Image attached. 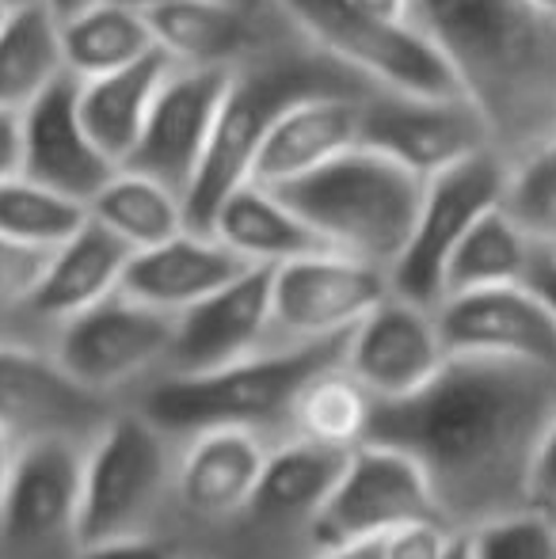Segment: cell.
<instances>
[{"label":"cell","instance_id":"cell-35","mask_svg":"<svg viewBox=\"0 0 556 559\" xmlns=\"http://www.w3.org/2000/svg\"><path fill=\"white\" fill-rule=\"evenodd\" d=\"M46 255H50V251L23 248V243H12L0 236V320L23 317V312H27V301L38 286Z\"/></svg>","mask_w":556,"mask_h":559},{"label":"cell","instance_id":"cell-28","mask_svg":"<svg viewBox=\"0 0 556 559\" xmlns=\"http://www.w3.org/2000/svg\"><path fill=\"white\" fill-rule=\"evenodd\" d=\"M61 53L76 81L111 73L156 50L153 23L127 0H92L76 12L61 15Z\"/></svg>","mask_w":556,"mask_h":559},{"label":"cell","instance_id":"cell-26","mask_svg":"<svg viewBox=\"0 0 556 559\" xmlns=\"http://www.w3.org/2000/svg\"><path fill=\"white\" fill-rule=\"evenodd\" d=\"M168 69H171V58L156 46L153 53L130 61V66L88 76V81H76V107H81L84 126H88L96 145L104 148L119 168L130 156V148H134L141 122H145V115H149V107H153Z\"/></svg>","mask_w":556,"mask_h":559},{"label":"cell","instance_id":"cell-25","mask_svg":"<svg viewBox=\"0 0 556 559\" xmlns=\"http://www.w3.org/2000/svg\"><path fill=\"white\" fill-rule=\"evenodd\" d=\"M225 248L237 251L252 266H282L289 259L324 251V240L297 217V210L268 183H240L225 194L210 217V228Z\"/></svg>","mask_w":556,"mask_h":559},{"label":"cell","instance_id":"cell-23","mask_svg":"<svg viewBox=\"0 0 556 559\" xmlns=\"http://www.w3.org/2000/svg\"><path fill=\"white\" fill-rule=\"evenodd\" d=\"M130 255L134 251L119 236L107 233L104 225H96L88 217L66 243H58L46 255V266L38 274V286L31 294L23 317L31 324L46 328V332H54L69 317H76V312L111 297L122 286Z\"/></svg>","mask_w":556,"mask_h":559},{"label":"cell","instance_id":"cell-9","mask_svg":"<svg viewBox=\"0 0 556 559\" xmlns=\"http://www.w3.org/2000/svg\"><path fill=\"white\" fill-rule=\"evenodd\" d=\"M271 442L240 427H210L184 438L176 456L168 533L187 559H206L248 510Z\"/></svg>","mask_w":556,"mask_h":559},{"label":"cell","instance_id":"cell-12","mask_svg":"<svg viewBox=\"0 0 556 559\" xmlns=\"http://www.w3.org/2000/svg\"><path fill=\"white\" fill-rule=\"evenodd\" d=\"M423 518H438V502L419 464L386 442H363L343 461L309 537L317 556H324L378 545L386 533Z\"/></svg>","mask_w":556,"mask_h":559},{"label":"cell","instance_id":"cell-3","mask_svg":"<svg viewBox=\"0 0 556 559\" xmlns=\"http://www.w3.org/2000/svg\"><path fill=\"white\" fill-rule=\"evenodd\" d=\"M328 92L363 96V92H370V84L335 58H328L320 46H312L301 27L286 43L271 46V50L256 53L245 66L233 69L225 81L222 111H217L214 133H210L202 168L184 194L187 228L206 233L210 217L222 206L225 194H233L240 183L252 179L256 156H260L271 126L294 104L309 96H328Z\"/></svg>","mask_w":556,"mask_h":559},{"label":"cell","instance_id":"cell-50","mask_svg":"<svg viewBox=\"0 0 556 559\" xmlns=\"http://www.w3.org/2000/svg\"><path fill=\"white\" fill-rule=\"evenodd\" d=\"M553 518H556V514H553Z\"/></svg>","mask_w":556,"mask_h":559},{"label":"cell","instance_id":"cell-22","mask_svg":"<svg viewBox=\"0 0 556 559\" xmlns=\"http://www.w3.org/2000/svg\"><path fill=\"white\" fill-rule=\"evenodd\" d=\"M248 266L252 263H245L237 251L225 248L214 233L184 228L164 243L134 251L119 289L134 301L149 305V309L179 317L184 309L199 305L202 297L217 294L233 278H240Z\"/></svg>","mask_w":556,"mask_h":559},{"label":"cell","instance_id":"cell-13","mask_svg":"<svg viewBox=\"0 0 556 559\" xmlns=\"http://www.w3.org/2000/svg\"><path fill=\"white\" fill-rule=\"evenodd\" d=\"M389 294L386 266L332 248L271 266V346L347 335Z\"/></svg>","mask_w":556,"mask_h":559},{"label":"cell","instance_id":"cell-21","mask_svg":"<svg viewBox=\"0 0 556 559\" xmlns=\"http://www.w3.org/2000/svg\"><path fill=\"white\" fill-rule=\"evenodd\" d=\"M23 176L69 194L88 206L96 191L119 171V164L96 145L76 107V76H61L58 84L31 99L20 111Z\"/></svg>","mask_w":556,"mask_h":559},{"label":"cell","instance_id":"cell-47","mask_svg":"<svg viewBox=\"0 0 556 559\" xmlns=\"http://www.w3.org/2000/svg\"><path fill=\"white\" fill-rule=\"evenodd\" d=\"M537 8H545V12H553L556 15V0H534Z\"/></svg>","mask_w":556,"mask_h":559},{"label":"cell","instance_id":"cell-44","mask_svg":"<svg viewBox=\"0 0 556 559\" xmlns=\"http://www.w3.org/2000/svg\"><path fill=\"white\" fill-rule=\"evenodd\" d=\"M127 4L141 8V12H153V8H171V4H206V0H127Z\"/></svg>","mask_w":556,"mask_h":559},{"label":"cell","instance_id":"cell-49","mask_svg":"<svg viewBox=\"0 0 556 559\" xmlns=\"http://www.w3.org/2000/svg\"><path fill=\"white\" fill-rule=\"evenodd\" d=\"M8 4H27V0H8Z\"/></svg>","mask_w":556,"mask_h":559},{"label":"cell","instance_id":"cell-29","mask_svg":"<svg viewBox=\"0 0 556 559\" xmlns=\"http://www.w3.org/2000/svg\"><path fill=\"white\" fill-rule=\"evenodd\" d=\"M537 243L511 222V214L499 206H492L481 217L461 243L453 248L450 263L442 274V297L450 294H469V289H492V286H519L527 282L530 266L537 259ZM438 297V301H442Z\"/></svg>","mask_w":556,"mask_h":559},{"label":"cell","instance_id":"cell-39","mask_svg":"<svg viewBox=\"0 0 556 559\" xmlns=\"http://www.w3.org/2000/svg\"><path fill=\"white\" fill-rule=\"evenodd\" d=\"M23 168V141H20V111L0 107V183L20 176Z\"/></svg>","mask_w":556,"mask_h":559},{"label":"cell","instance_id":"cell-11","mask_svg":"<svg viewBox=\"0 0 556 559\" xmlns=\"http://www.w3.org/2000/svg\"><path fill=\"white\" fill-rule=\"evenodd\" d=\"M507 160L496 148H476L465 160L423 179L419 210L409 243L389 266V289L416 305L435 309L442 297V274L453 248L492 206L504 202Z\"/></svg>","mask_w":556,"mask_h":559},{"label":"cell","instance_id":"cell-2","mask_svg":"<svg viewBox=\"0 0 556 559\" xmlns=\"http://www.w3.org/2000/svg\"><path fill=\"white\" fill-rule=\"evenodd\" d=\"M507 164L556 138V15L534 0H412Z\"/></svg>","mask_w":556,"mask_h":559},{"label":"cell","instance_id":"cell-34","mask_svg":"<svg viewBox=\"0 0 556 559\" xmlns=\"http://www.w3.org/2000/svg\"><path fill=\"white\" fill-rule=\"evenodd\" d=\"M473 559H556V518L537 507L499 514L469 530Z\"/></svg>","mask_w":556,"mask_h":559},{"label":"cell","instance_id":"cell-46","mask_svg":"<svg viewBox=\"0 0 556 559\" xmlns=\"http://www.w3.org/2000/svg\"><path fill=\"white\" fill-rule=\"evenodd\" d=\"M12 449H15V438H8L4 430H0V479H4L8 461H12Z\"/></svg>","mask_w":556,"mask_h":559},{"label":"cell","instance_id":"cell-41","mask_svg":"<svg viewBox=\"0 0 556 559\" xmlns=\"http://www.w3.org/2000/svg\"><path fill=\"white\" fill-rule=\"evenodd\" d=\"M363 12L378 15V20L389 23H416L412 20V0H355Z\"/></svg>","mask_w":556,"mask_h":559},{"label":"cell","instance_id":"cell-19","mask_svg":"<svg viewBox=\"0 0 556 559\" xmlns=\"http://www.w3.org/2000/svg\"><path fill=\"white\" fill-rule=\"evenodd\" d=\"M435 320L446 354L534 361L556 369V324L527 282L450 294L435 305Z\"/></svg>","mask_w":556,"mask_h":559},{"label":"cell","instance_id":"cell-33","mask_svg":"<svg viewBox=\"0 0 556 559\" xmlns=\"http://www.w3.org/2000/svg\"><path fill=\"white\" fill-rule=\"evenodd\" d=\"M504 210L545 251H556V138L507 164Z\"/></svg>","mask_w":556,"mask_h":559},{"label":"cell","instance_id":"cell-42","mask_svg":"<svg viewBox=\"0 0 556 559\" xmlns=\"http://www.w3.org/2000/svg\"><path fill=\"white\" fill-rule=\"evenodd\" d=\"M442 559H473V545H469V533H453L450 545H446Z\"/></svg>","mask_w":556,"mask_h":559},{"label":"cell","instance_id":"cell-32","mask_svg":"<svg viewBox=\"0 0 556 559\" xmlns=\"http://www.w3.org/2000/svg\"><path fill=\"white\" fill-rule=\"evenodd\" d=\"M88 222V206L31 176H12L0 183V236L23 248L54 251Z\"/></svg>","mask_w":556,"mask_h":559},{"label":"cell","instance_id":"cell-27","mask_svg":"<svg viewBox=\"0 0 556 559\" xmlns=\"http://www.w3.org/2000/svg\"><path fill=\"white\" fill-rule=\"evenodd\" d=\"M61 76H69V69L54 8L46 0L12 4L0 23V107L23 111Z\"/></svg>","mask_w":556,"mask_h":559},{"label":"cell","instance_id":"cell-24","mask_svg":"<svg viewBox=\"0 0 556 559\" xmlns=\"http://www.w3.org/2000/svg\"><path fill=\"white\" fill-rule=\"evenodd\" d=\"M363 96L328 92V96H309L289 107L260 145L252 168L256 183L282 187L289 179H301L305 171L320 168L332 156L355 148L358 126H363Z\"/></svg>","mask_w":556,"mask_h":559},{"label":"cell","instance_id":"cell-20","mask_svg":"<svg viewBox=\"0 0 556 559\" xmlns=\"http://www.w3.org/2000/svg\"><path fill=\"white\" fill-rule=\"evenodd\" d=\"M271 346V266L240 278L176 317L164 373H210Z\"/></svg>","mask_w":556,"mask_h":559},{"label":"cell","instance_id":"cell-6","mask_svg":"<svg viewBox=\"0 0 556 559\" xmlns=\"http://www.w3.org/2000/svg\"><path fill=\"white\" fill-rule=\"evenodd\" d=\"M179 438L130 404L88 438L81 472V545L127 533H164L171 514Z\"/></svg>","mask_w":556,"mask_h":559},{"label":"cell","instance_id":"cell-17","mask_svg":"<svg viewBox=\"0 0 556 559\" xmlns=\"http://www.w3.org/2000/svg\"><path fill=\"white\" fill-rule=\"evenodd\" d=\"M446 343L435 309L409 297H381L347 332L343 369L370 392L378 404L412 396L446 366Z\"/></svg>","mask_w":556,"mask_h":559},{"label":"cell","instance_id":"cell-43","mask_svg":"<svg viewBox=\"0 0 556 559\" xmlns=\"http://www.w3.org/2000/svg\"><path fill=\"white\" fill-rule=\"evenodd\" d=\"M317 559H378L374 545H358V548H340V552H324Z\"/></svg>","mask_w":556,"mask_h":559},{"label":"cell","instance_id":"cell-14","mask_svg":"<svg viewBox=\"0 0 556 559\" xmlns=\"http://www.w3.org/2000/svg\"><path fill=\"white\" fill-rule=\"evenodd\" d=\"M115 407V400L84 389L58 361L50 343L0 335V430L8 438H92Z\"/></svg>","mask_w":556,"mask_h":559},{"label":"cell","instance_id":"cell-36","mask_svg":"<svg viewBox=\"0 0 556 559\" xmlns=\"http://www.w3.org/2000/svg\"><path fill=\"white\" fill-rule=\"evenodd\" d=\"M458 530H450L438 518H423V522L401 525V530L386 533V537L374 545L378 559H442L446 545Z\"/></svg>","mask_w":556,"mask_h":559},{"label":"cell","instance_id":"cell-40","mask_svg":"<svg viewBox=\"0 0 556 559\" xmlns=\"http://www.w3.org/2000/svg\"><path fill=\"white\" fill-rule=\"evenodd\" d=\"M527 286L542 297V305L549 309V317L556 324V251H545V248L537 251L534 266H530V274H527Z\"/></svg>","mask_w":556,"mask_h":559},{"label":"cell","instance_id":"cell-45","mask_svg":"<svg viewBox=\"0 0 556 559\" xmlns=\"http://www.w3.org/2000/svg\"><path fill=\"white\" fill-rule=\"evenodd\" d=\"M46 4L54 8V15H69V12H76V8H84V4H92V0H46Z\"/></svg>","mask_w":556,"mask_h":559},{"label":"cell","instance_id":"cell-37","mask_svg":"<svg viewBox=\"0 0 556 559\" xmlns=\"http://www.w3.org/2000/svg\"><path fill=\"white\" fill-rule=\"evenodd\" d=\"M73 559H187L168 533H127V537L88 540Z\"/></svg>","mask_w":556,"mask_h":559},{"label":"cell","instance_id":"cell-31","mask_svg":"<svg viewBox=\"0 0 556 559\" xmlns=\"http://www.w3.org/2000/svg\"><path fill=\"white\" fill-rule=\"evenodd\" d=\"M374 407H378V400L340 361V366L324 369L317 381H309V389L297 396L294 412H289V438L335 449V453H351V449L370 442Z\"/></svg>","mask_w":556,"mask_h":559},{"label":"cell","instance_id":"cell-7","mask_svg":"<svg viewBox=\"0 0 556 559\" xmlns=\"http://www.w3.org/2000/svg\"><path fill=\"white\" fill-rule=\"evenodd\" d=\"M312 46L363 76L370 88L412 96H461L450 66L416 23H389L355 0H279Z\"/></svg>","mask_w":556,"mask_h":559},{"label":"cell","instance_id":"cell-8","mask_svg":"<svg viewBox=\"0 0 556 559\" xmlns=\"http://www.w3.org/2000/svg\"><path fill=\"white\" fill-rule=\"evenodd\" d=\"M88 438L38 435L12 449L0 479V548L15 559H73Z\"/></svg>","mask_w":556,"mask_h":559},{"label":"cell","instance_id":"cell-30","mask_svg":"<svg viewBox=\"0 0 556 559\" xmlns=\"http://www.w3.org/2000/svg\"><path fill=\"white\" fill-rule=\"evenodd\" d=\"M88 217L119 236L130 251L164 243L187 228L184 199L134 168H119L99 187L96 199L88 202Z\"/></svg>","mask_w":556,"mask_h":559},{"label":"cell","instance_id":"cell-15","mask_svg":"<svg viewBox=\"0 0 556 559\" xmlns=\"http://www.w3.org/2000/svg\"><path fill=\"white\" fill-rule=\"evenodd\" d=\"M358 145L378 148L419 179L465 160L476 148H492L484 118L465 96H412L370 88L363 96Z\"/></svg>","mask_w":556,"mask_h":559},{"label":"cell","instance_id":"cell-1","mask_svg":"<svg viewBox=\"0 0 556 559\" xmlns=\"http://www.w3.org/2000/svg\"><path fill=\"white\" fill-rule=\"evenodd\" d=\"M553 415V366L450 354L423 389L374 407L370 442L409 453L438 518L469 533L530 507V472Z\"/></svg>","mask_w":556,"mask_h":559},{"label":"cell","instance_id":"cell-38","mask_svg":"<svg viewBox=\"0 0 556 559\" xmlns=\"http://www.w3.org/2000/svg\"><path fill=\"white\" fill-rule=\"evenodd\" d=\"M530 507L545 510V514H556V415L534 456V472H530Z\"/></svg>","mask_w":556,"mask_h":559},{"label":"cell","instance_id":"cell-18","mask_svg":"<svg viewBox=\"0 0 556 559\" xmlns=\"http://www.w3.org/2000/svg\"><path fill=\"white\" fill-rule=\"evenodd\" d=\"M156 46L176 66L233 73L248 58L297 35V23L279 0H206L145 12Z\"/></svg>","mask_w":556,"mask_h":559},{"label":"cell","instance_id":"cell-48","mask_svg":"<svg viewBox=\"0 0 556 559\" xmlns=\"http://www.w3.org/2000/svg\"><path fill=\"white\" fill-rule=\"evenodd\" d=\"M8 8H12V4H8V0H0V23H4V15H8Z\"/></svg>","mask_w":556,"mask_h":559},{"label":"cell","instance_id":"cell-10","mask_svg":"<svg viewBox=\"0 0 556 559\" xmlns=\"http://www.w3.org/2000/svg\"><path fill=\"white\" fill-rule=\"evenodd\" d=\"M176 335V317L115 289L92 309L69 317L50 332L58 361L96 396L127 404L130 396L164 373V361Z\"/></svg>","mask_w":556,"mask_h":559},{"label":"cell","instance_id":"cell-5","mask_svg":"<svg viewBox=\"0 0 556 559\" xmlns=\"http://www.w3.org/2000/svg\"><path fill=\"white\" fill-rule=\"evenodd\" d=\"M324 248L393 266L419 210L423 179L378 148L355 145L275 187Z\"/></svg>","mask_w":556,"mask_h":559},{"label":"cell","instance_id":"cell-4","mask_svg":"<svg viewBox=\"0 0 556 559\" xmlns=\"http://www.w3.org/2000/svg\"><path fill=\"white\" fill-rule=\"evenodd\" d=\"M347 335L294 346H263L210 373H156L127 400L171 438H191L210 427H240L268 438H289V412L297 396L324 369L340 366Z\"/></svg>","mask_w":556,"mask_h":559},{"label":"cell","instance_id":"cell-16","mask_svg":"<svg viewBox=\"0 0 556 559\" xmlns=\"http://www.w3.org/2000/svg\"><path fill=\"white\" fill-rule=\"evenodd\" d=\"M225 81H229V73H222V69L176 66L171 61L122 168H134L141 176L171 187L184 199L210 148Z\"/></svg>","mask_w":556,"mask_h":559}]
</instances>
